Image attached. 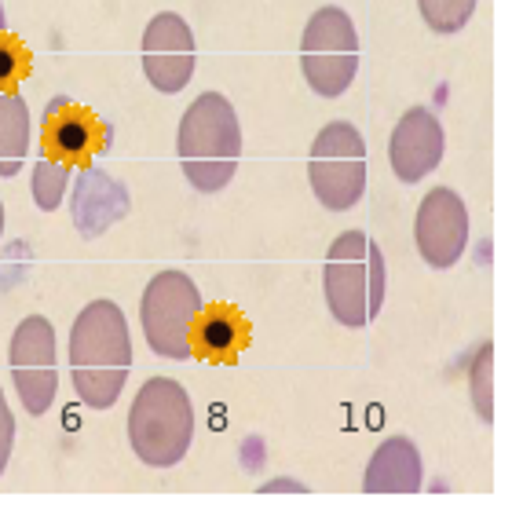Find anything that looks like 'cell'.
Instances as JSON below:
<instances>
[{
    "label": "cell",
    "mask_w": 512,
    "mask_h": 512,
    "mask_svg": "<svg viewBox=\"0 0 512 512\" xmlns=\"http://www.w3.org/2000/svg\"><path fill=\"white\" fill-rule=\"evenodd\" d=\"M132 370V337L114 300H92L70 326V381L88 410H110Z\"/></svg>",
    "instance_id": "cell-1"
},
{
    "label": "cell",
    "mask_w": 512,
    "mask_h": 512,
    "mask_svg": "<svg viewBox=\"0 0 512 512\" xmlns=\"http://www.w3.org/2000/svg\"><path fill=\"white\" fill-rule=\"evenodd\" d=\"M176 158L194 191L216 194L235 180L242 158V125L220 92H205L183 110L176 132Z\"/></svg>",
    "instance_id": "cell-2"
},
{
    "label": "cell",
    "mask_w": 512,
    "mask_h": 512,
    "mask_svg": "<svg viewBox=\"0 0 512 512\" xmlns=\"http://www.w3.org/2000/svg\"><path fill=\"white\" fill-rule=\"evenodd\" d=\"M326 308L341 326L363 330L381 315L384 304V256L366 231H344L326 249L322 267Z\"/></svg>",
    "instance_id": "cell-3"
},
{
    "label": "cell",
    "mask_w": 512,
    "mask_h": 512,
    "mask_svg": "<svg viewBox=\"0 0 512 512\" xmlns=\"http://www.w3.org/2000/svg\"><path fill=\"white\" fill-rule=\"evenodd\" d=\"M194 439L191 395L172 377H150L128 410V443L147 469H172Z\"/></svg>",
    "instance_id": "cell-4"
},
{
    "label": "cell",
    "mask_w": 512,
    "mask_h": 512,
    "mask_svg": "<svg viewBox=\"0 0 512 512\" xmlns=\"http://www.w3.org/2000/svg\"><path fill=\"white\" fill-rule=\"evenodd\" d=\"M300 70L311 92L337 99L352 88L359 74V33L344 8H319L300 37Z\"/></svg>",
    "instance_id": "cell-5"
},
{
    "label": "cell",
    "mask_w": 512,
    "mask_h": 512,
    "mask_svg": "<svg viewBox=\"0 0 512 512\" xmlns=\"http://www.w3.org/2000/svg\"><path fill=\"white\" fill-rule=\"evenodd\" d=\"M311 191L322 209L348 213L366 191V143L352 121H330L311 143L308 158Z\"/></svg>",
    "instance_id": "cell-6"
},
{
    "label": "cell",
    "mask_w": 512,
    "mask_h": 512,
    "mask_svg": "<svg viewBox=\"0 0 512 512\" xmlns=\"http://www.w3.org/2000/svg\"><path fill=\"white\" fill-rule=\"evenodd\" d=\"M202 311V293L183 271H161L147 282V293L139 300V326L150 352L161 359H191L194 319Z\"/></svg>",
    "instance_id": "cell-7"
},
{
    "label": "cell",
    "mask_w": 512,
    "mask_h": 512,
    "mask_svg": "<svg viewBox=\"0 0 512 512\" xmlns=\"http://www.w3.org/2000/svg\"><path fill=\"white\" fill-rule=\"evenodd\" d=\"M11 381L30 417L52 410L59 392V370H55V330L44 315H30L15 326L8 348Z\"/></svg>",
    "instance_id": "cell-8"
},
{
    "label": "cell",
    "mask_w": 512,
    "mask_h": 512,
    "mask_svg": "<svg viewBox=\"0 0 512 512\" xmlns=\"http://www.w3.org/2000/svg\"><path fill=\"white\" fill-rule=\"evenodd\" d=\"M114 128L74 99H52L41 118V158L63 161L70 169H88L99 154L110 150Z\"/></svg>",
    "instance_id": "cell-9"
},
{
    "label": "cell",
    "mask_w": 512,
    "mask_h": 512,
    "mask_svg": "<svg viewBox=\"0 0 512 512\" xmlns=\"http://www.w3.org/2000/svg\"><path fill=\"white\" fill-rule=\"evenodd\" d=\"M414 242L428 267L447 271L458 264L461 253L469 249V205L461 202L458 191L436 187L425 194V202L417 205Z\"/></svg>",
    "instance_id": "cell-10"
},
{
    "label": "cell",
    "mask_w": 512,
    "mask_h": 512,
    "mask_svg": "<svg viewBox=\"0 0 512 512\" xmlns=\"http://www.w3.org/2000/svg\"><path fill=\"white\" fill-rule=\"evenodd\" d=\"M198 63V44L191 26L176 11H161L143 30V74L161 96H176L187 88Z\"/></svg>",
    "instance_id": "cell-11"
},
{
    "label": "cell",
    "mask_w": 512,
    "mask_h": 512,
    "mask_svg": "<svg viewBox=\"0 0 512 512\" xmlns=\"http://www.w3.org/2000/svg\"><path fill=\"white\" fill-rule=\"evenodd\" d=\"M443 147H447V136H443V125H439L436 114L428 107H410L395 125L392 139H388L392 172L403 183H421L428 172L439 169Z\"/></svg>",
    "instance_id": "cell-12"
},
{
    "label": "cell",
    "mask_w": 512,
    "mask_h": 512,
    "mask_svg": "<svg viewBox=\"0 0 512 512\" xmlns=\"http://www.w3.org/2000/svg\"><path fill=\"white\" fill-rule=\"evenodd\" d=\"M132 209L128 187L110 176L99 165L81 169V176L74 180V194H70V216L81 238H103L114 224H121Z\"/></svg>",
    "instance_id": "cell-13"
},
{
    "label": "cell",
    "mask_w": 512,
    "mask_h": 512,
    "mask_svg": "<svg viewBox=\"0 0 512 512\" xmlns=\"http://www.w3.org/2000/svg\"><path fill=\"white\" fill-rule=\"evenodd\" d=\"M253 341V326L235 304L216 300V304H202L198 319H194V337L191 348L202 363L213 366H235L242 352Z\"/></svg>",
    "instance_id": "cell-14"
},
{
    "label": "cell",
    "mask_w": 512,
    "mask_h": 512,
    "mask_svg": "<svg viewBox=\"0 0 512 512\" xmlns=\"http://www.w3.org/2000/svg\"><path fill=\"white\" fill-rule=\"evenodd\" d=\"M421 450L406 436L384 439L366 465V494H417L421 491Z\"/></svg>",
    "instance_id": "cell-15"
},
{
    "label": "cell",
    "mask_w": 512,
    "mask_h": 512,
    "mask_svg": "<svg viewBox=\"0 0 512 512\" xmlns=\"http://www.w3.org/2000/svg\"><path fill=\"white\" fill-rule=\"evenodd\" d=\"M30 107L19 92H0V176H19L30 154Z\"/></svg>",
    "instance_id": "cell-16"
},
{
    "label": "cell",
    "mask_w": 512,
    "mask_h": 512,
    "mask_svg": "<svg viewBox=\"0 0 512 512\" xmlns=\"http://www.w3.org/2000/svg\"><path fill=\"white\" fill-rule=\"evenodd\" d=\"M30 187H33V202H37V209H41V213H55V209L63 205L66 187H70V165L52 161V158H37Z\"/></svg>",
    "instance_id": "cell-17"
},
{
    "label": "cell",
    "mask_w": 512,
    "mask_h": 512,
    "mask_svg": "<svg viewBox=\"0 0 512 512\" xmlns=\"http://www.w3.org/2000/svg\"><path fill=\"white\" fill-rule=\"evenodd\" d=\"M480 0H417L421 19L428 22V30L436 33H458L469 26V19L476 15Z\"/></svg>",
    "instance_id": "cell-18"
},
{
    "label": "cell",
    "mask_w": 512,
    "mask_h": 512,
    "mask_svg": "<svg viewBox=\"0 0 512 512\" xmlns=\"http://www.w3.org/2000/svg\"><path fill=\"white\" fill-rule=\"evenodd\" d=\"M469 377H472V406H476V414L480 421H494V348L491 344H483L476 359L469 366Z\"/></svg>",
    "instance_id": "cell-19"
},
{
    "label": "cell",
    "mask_w": 512,
    "mask_h": 512,
    "mask_svg": "<svg viewBox=\"0 0 512 512\" xmlns=\"http://www.w3.org/2000/svg\"><path fill=\"white\" fill-rule=\"evenodd\" d=\"M30 74V52L19 37L0 33V92H15L22 77Z\"/></svg>",
    "instance_id": "cell-20"
},
{
    "label": "cell",
    "mask_w": 512,
    "mask_h": 512,
    "mask_svg": "<svg viewBox=\"0 0 512 512\" xmlns=\"http://www.w3.org/2000/svg\"><path fill=\"white\" fill-rule=\"evenodd\" d=\"M11 443H15V417H11L8 399H4V392H0V476H4V469H8Z\"/></svg>",
    "instance_id": "cell-21"
},
{
    "label": "cell",
    "mask_w": 512,
    "mask_h": 512,
    "mask_svg": "<svg viewBox=\"0 0 512 512\" xmlns=\"http://www.w3.org/2000/svg\"><path fill=\"white\" fill-rule=\"evenodd\" d=\"M0 33H8V19H4V8H0Z\"/></svg>",
    "instance_id": "cell-22"
},
{
    "label": "cell",
    "mask_w": 512,
    "mask_h": 512,
    "mask_svg": "<svg viewBox=\"0 0 512 512\" xmlns=\"http://www.w3.org/2000/svg\"><path fill=\"white\" fill-rule=\"evenodd\" d=\"M0 235H4V205H0Z\"/></svg>",
    "instance_id": "cell-23"
}]
</instances>
